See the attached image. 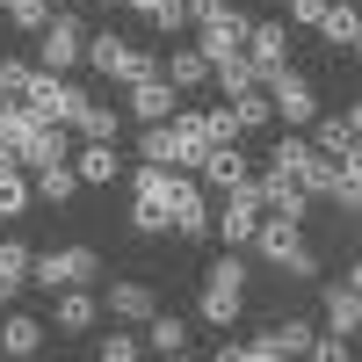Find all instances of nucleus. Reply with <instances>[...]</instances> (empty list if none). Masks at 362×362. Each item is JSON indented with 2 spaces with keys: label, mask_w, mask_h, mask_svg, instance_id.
<instances>
[{
  "label": "nucleus",
  "mask_w": 362,
  "mask_h": 362,
  "mask_svg": "<svg viewBox=\"0 0 362 362\" xmlns=\"http://www.w3.org/2000/svg\"><path fill=\"white\" fill-rule=\"evenodd\" d=\"M66 167L87 189H109V181L124 174V153H116V138H80V153H66Z\"/></svg>",
  "instance_id": "11"
},
{
  "label": "nucleus",
  "mask_w": 362,
  "mask_h": 362,
  "mask_svg": "<svg viewBox=\"0 0 362 362\" xmlns=\"http://www.w3.org/2000/svg\"><path fill=\"white\" fill-rule=\"evenodd\" d=\"M29 203H37V196H29V174H22V167H0V225L22 218Z\"/></svg>",
  "instance_id": "28"
},
{
  "label": "nucleus",
  "mask_w": 362,
  "mask_h": 362,
  "mask_svg": "<svg viewBox=\"0 0 362 362\" xmlns=\"http://www.w3.org/2000/svg\"><path fill=\"white\" fill-rule=\"evenodd\" d=\"M239 44H247V15H239V8H218V15L196 22V51L210 58V66H218V58H232Z\"/></svg>",
  "instance_id": "9"
},
{
  "label": "nucleus",
  "mask_w": 362,
  "mask_h": 362,
  "mask_svg": "<svg viewBox=\"0 0 362 362\" xmlns=\"http://www.w3.org/2000/svg\"><path fill=\"white\" fill-rule=\"evenodd\" d=\"M167 138H174V174H196V160L210 153V138H203V109H174V116H167Z\"/></svg>",
  "instance_id": "12"
},
{
  "label": "nucleus",
  "mask_w": 362,
  "mask_h": 362,
  "mask_svg": "<svg viewBox=\"0 0 362 362\" xmlns=\"http://www.w3.org/2000/svg\"><path fill=\"white\" fill-rule=\"evenodd\" d=\"M355 124H362V109H341V116H312L305 131H312V145L326 160H362L355 153Z\"/></svg>",
  "instance_id": "14"
},
{
  "label": "nucleus",
  "mask_w": 362,
  "mask_h": 362,
  "mask_svg": "<svg viewBox=\"0 0 362 362\" xmlns=\"http://www.w3.org/2000/svg\"><path fill=\"white\" fill-rule=\"evenodd\" d=\"M181 109V87L167 73H145V80H124V116H138V124H167V116Z\"/></svg>",
  "instance_id": "5"
},
{
  "label": "nucleus",
  "mask_w": 362,
  "mask_h": 362,
  "mask_svg": "<svg viewBox=\"0 0 362 362\" xmlns=\"http://www.w3.org/2000/svg\"><path fill=\"white\" fill-rule=\"evenodd\" d=\"M153 312H160V305H153V290H145V283H116V290H109V319H124V326H145Z\"/></svg>",
  "instance_id": "23"
},
{
  "label": "nucleus",
  "mask_w": 362,
  "mask_h": 362,
  "mask_svg": "<svg viewBox=\"0 0 362 362\" xmlns=\"http://www.w3.org/2000/svg\"><path fill=\"white\" fill-rule=\"evenodd\" d=\"M29 73H37V66H29V58H8V66H0V95H22V87H29Z\"/></svg>",
  "instance_id": "37"
},
{
  "label": "nucleus",
  "mask_w": 362,
  "mask_h": 362,
  "mask_svg": "<svg viewBox=\"0 0 362 362\" xmlns=\"http://www.w3.org/2000/svg\"><path fill=\"white\" fill-rule=\"evenodd\" d=\"M268 341H276V355H305V348H312V326H305V319H276V326H268Z\"/></svg>",
  "instance_id": "33"
},
{
  "label": "nucleus",
  "mask_w": 362,
  "mask_h": 362,
  "mask_svg": "<svg viewBox=\"0 0 362 362\" xmlns=\"http://www.w3.org/2000/svg\"><path fill=\"white\" fill-rule=\"evenodd\" d=\"M0 312H8V290H0Z\"/></svg>",
  "instance_id": "41"
},
{
  "label": "nucleus",
  "mask_w": 362,
  "mask_h": 362,
  "mask_svg": "<svg viewBox=\"0 0 362 362\" xmlns=\"http://www.w3.org/2000/svg\"><path fill=\"white\" fill-rule=\"evenodd\" d=\"M232 116H239V131H261L268 116H276V109H268V87H247V95H232Z\"/></svg>",
  "instance_id": "31"
},
{
  "label": "nucleus",
  "mask_w": 362,
  "mask_h": 362,
  "mask_svg": "<svg viewBox=\"0 0 362 362\" xmlns=\"http://www.w3.org/2000/svg\"><path fill=\"white\" fill-rule=\"evenodd\" d=\"M254 58V73L268 80V73H283L290 66V22H247V44H239Z\"/></svg>",
  "instance_id": "10"
},
{
  "label": "nucleus",
  "mask_w": 362,
  "mask_h": 362,
  "mask_svg": "<svg viewBox=\"0 0 362 362\" xmlns=\"http://www.w3.org/2000/svg\"><path fill=\"white\" fill-rule=\"evenodd\" d=\"M181 8H189V22H203V15H218L225 0H181Z\"/></svg>",
  "instance_id": "39"
},
{
  "label": "nucleus",
  "mask_w": 362,
  "mask_h": 362,
  "mask_svg": "<svg viewBox=\"0 0 362 362\" xmlns=\"http://www.w3.org/2000/svg\"><path fill=\"white\" fill-rule=\"evenodd\" d=\"M95 319H102V305H95V290H87V283L58 290V312H51V326H58V334H87Z\"/></svg>",
  "instance_id": "17"
},
{
  "label": "nucleus",
  "mask_w": 362,
  "mask_h": 362,
  "mask_svg": "<svg viewBox=\"0 0 362 362\" xmlns=\"http://www.w3.org/2000/svg\"><path fill=\"white\" fill-rule=\"evenodd\" d=\"M66 131H80V138H116V131H124V109H109V102L87 95V102L73 109V124H66Z\"/></svg>",
  "instance_id": "21"
},
{
  "label": "nucleus",
  "mask_w": 362,
  "mask_h": 362,
  "mask_svg": "<svg viewBox=\"0 0 362 362\" xmlns=\"http://www.w3.org/2000/svg\"><path fill=\"white\" fill-rule=\"evenodd\" d=\"M210 80H218L225 95H247V87H261V73H254V58H247V51H232V58H218V66H210Z\"/></svg>",
  "instance_id": "27"
},
{
  "label": "nucleus",
  "mask_w": 362,
  "mask_h": 362,
  "mask_svg": "<svg viewBox=\"0 0 362 362\" xmlns=\"http://www.w3.org/2000/svg\"><path fill=\"white\" fill-rule=\"evenodd\" d=\"M15 102H22L29 116H37V124H73V109H80L87 95H80V87H73L66 73H44V66H37V73H29V87H22Z\"/></svg>",
  "instance_id": "2"
},
{
  "label": "nucleus",
  "mask_w": 362,
  "mask_h": 362,
  "mask_svg": "<svg viewBox=\"0 0 362 362\" xmlns=\"http://www.w3.org/2000/svg\"><path fill=\"white\" fill-rule=\"evenodd\" d=\"M29 196H44L51 210H66V203L80 196V174H73L66 160H51V167H29Z\"/></svg>",
  "instance_id": "18"
},
{
  "label": "nucleus",
  "mask_w": 362,
  "mask_h": 362,
  "mask_svg": "<svg viewBox=\"0 0 362 362\" xmlns=\"http://www.w3.org/2000/svg\"><path fill=\"white\" fill-rule=\"evenodd\" d=\"M319 15H326V0H290V22L297 29H319Z\"/></svg>",
  "instance_id": "38"
},
{
  "label": "nucleus",
  "mask_w": 362,
  "mask_h": 362,
  "mask_svg": "<svg viewBox=\"0 0 362 362\" xmlns=\"http://www.w3.org/2000/svg\"><path fill=\"white\" fill-rule=\"evenodd\" d=\"M167 232L174 239H210V196H203V181H189V174H174V189H167Z\"/></svg>",
  "instance_id": "3"
},
{
  "label": "nucleus",
  "mask_w": 362,
  "mask_h": 362,
  "mask_svg": "<svg viewBox=\"0 0 362 362\" xmlns=\"http://www.w3.org/2000/svg\"><path fill=\"white\" fill-rule=\"evenodd\" d=\"M0 15H8V22L22 29V37H37V29H44L58 8H51V0H0Z\"/></svg>",
  "instance_id": "29"
},
{
  "label": "nucleus",
  "mask_w": 362,
  "mask_h": 362,
  "mask_svg": "<svg viewBox=\"0 0 362 362\" xmlns=\"http://www.w3.org/2000/svg\"><path fill=\"white\" fill-rule=\"evenodd\" d=\"M319 37H326V51H355L362 44V15H355V0H326V15H319Z\"/></svg>",
  "instance_id": "16"
},
{
  "label": "nucleus",
  "mask_w": 362,
  "mask_h": 362,
  "mask_svg": "<svg viewBox=\"0 0 362 362\" xmlns=\"http://www.w3.org/2000/svg\"><path fill=\"white\" fill-rule=\"evenodd\" d=\"M95 8H124V0H95Z\"/></svg>",
  "instance_id": "40"
},
{
  "label": "nucleus",
  "mask_w": 362,
  "mask_h": 362,
  "mask_svg": "<svg viewBox=\"0 0 362 362\" xmlns=\"http://www.w3.org/2000/svg\"><path fill=\"white\" fill-rule=\"evenodd\" d=\"M145 348H153V355H189V326H181V319H145V334H138Z\"/></svg>",
  "instance_id": "26"
},
{
  "label": "nucleus",
  "mask_w": 362,
  "mask_h": 362,
  "mask_svg": "<svg viewBox=\"0 0 362 362\" xmlns=\"http://www.w3.org/2000/svg\"><path fill=\"white\" fill-rule=\"evenodd\" d=\"M261 87H268V109H276L290 131H305L312 116H319V87H312L305 73H290V66H283V73H268Z\"/></svg>",
  "instance_id": "4"
},
{
  "label": "nucleus",
  "mask_w": 362,
  "mask_h": 362,
  "mask_svg": "<svg viewBox=\"0 0 362 362\" xmlns=\"http://www.w3.org/2000/svg\"><path fill=\"white\" fill-rule=\"evenodd\" d=\"M196 174L225 196V189H239V181H247V153H232V145H210V153L196 160Z\"/></svg>",
  "instance_id": "20"
},
{
  "label": "nucleus",
  "mask_w": 362,
  "mask_h": 362,
  "mask_svg": "<svg viewBox=\"0 0 362 362\" xmlns=\"http://www.w3.org/2000/svg\"><path fill=\"white\" fill-rule=\"evenodd\" d=\"M326 196H334L341 218H355V210H362V160H334V181H326Z\"/></svg>",
  "instance_id": "25"
},
{
  "label": "nucleus",
  "mask_w": 362,
  "mask_h": 362,
  "mask_svg": "<svg viewBox=\"0 0 362 362\" xmlns=\"http://www.w3.org/2000/svg\"><path fill=\"white\" fill-rule=\"evenodd\" d=\"M254 225H261V196H254V174H247L239 189H225V210L210 218V232H218L225 247H247V239H254Z\"/></svg>",
  "instance_id": "6"
},
{
  "label": "nucleus",
  "mask_w": 362,
  "mask_h": 362,
  "mask_svg": "<svg viewBox=\"0 0 362 362\" xmlns=\"http://www.w3.org/2000/svg\"><path fill=\"white\" fill-rule=\"evenodd\" d=\"M131 355H145L138 334H102V362H131Z\"/></svg>",
  "instance_id": "35"
},
{
  "label": "nucleus",
  "mask_w": 362,
  "mask_h": 362,
  "mask_svg": "<svg viewBox=\"0 0 362 362\" xmlns=\"http://www.w3.org/2000/svg\"><path fill=\"white\" fill-rule=\"evenodd\" d=\"M167 80L181 87V95H196V87L210 80V58H203L196 44H174V51H167Z\"/></svg>",
  "instance_id": "22"
},
{
  "label": "nucleus",
  "mask_w": 362,
  "mask_h": 362,
  "mask_svg": "<svg viewBox=\"0 0 362 362\" xmlns=\"http://www.w3.org/2000/svg\"><path fill=\"white\" fill-rule=\"evenodd\" d=\"M312 160H319V145H312V138H297V131H290V138H276V153H268V167L290 174V181H305V174H312Z\"/></svg>",
  "instance_id": "24"
},
{
  "label": "nucleus",
  "mask_w": 362,
  "mask_h": 362,
  "mask_svg": "<svg viewBox=\"0 0 362 362\" xmlns=\"http://www.w3.org/2000/svg\"><path fill=\"white\" fill-rule=\"evenodd\" d=\"M312 362H348V334H312Z\"/></svg>",
  "instance_id": "36"
},
{
  "label": "nucleus",
  "mask_w": 362,
  "mask_h": 362,
  "mask_svg": "<svg viewBox=\"0 0 362 362\" xmlns=\"http://www.w3.org/2000/svg\"><path fill=\"white\" fill-rule=\"evenodd\" d=\"M0 102H8V95H0Z\"/></svg>",
  "instance_id": "42"
},
{
  "label": "nucleus",
  "mask_w": 362,
  "mask_h": 362,
  "mask_svg": "<svg viewBox=\"0 0 362 362\" xmlns=\"http://www.w3.org/2000/svg\"><path fill=\"white\" fill-rule=\"evenodd\" d=\"M203 138H210V145H232V138H239V116H232V102L203 109Z\"/></svg>",
  "instance_id": "34"
},
{
  "label": "nucleus",
  "mask_w": 362,
  "mask_h": 362,
  "mask_svg": "<svg viewBox=\"0 0 362 362\" xmlns=\"http://www.w3.org/2000/svg\"><path fill=\"white\" fill-rule=\"evenodd\" d=\"M37 37H44V73H73V66H80V44H87L80 15H51Z\"/></svg>",
  "instance_id": "8"
},
{
  "label": "nucleus",
  "mask_w": 362,
  "mask_h": 362,
  "mask_svg": "<svg viewBox=\"0 0 362 362\" xmlns=\"http://www.w3.org/2000/svg\"><path fill=\"white\" fill-rule=\"evenodd\" d=\"M196 312H203V326H239V312H247V283H218V276H203V297H196Z\"/></svg>",
  "instance_id": "13"
},
{
  "label": "nucleus",
  "mask_w": 362,
  "mask_h": 362,
  "mask_svg": "<svg viewBox=\"0 0 362 362\" xmlns=\"http://www.w3.org/2000/svg\"><path fill=\"white\" fill-rule=\"evenodd\" d=\"M254 196H261V210H276V218H290V225H305V218H312L305 181H290V174H276V167H261V174H254Z\"/></svg>",
  "instance_id": "7"
},
{
  "label": "nucleus",
  "mask_w": 362,
  "mask_h": 362,
  "mask_svg": "<svg viewBox=\"0 0 362 362\" xmlns=\"http://www.w3.org/2000/svg\"><path fill=\"white\" fill-rule=\"evenodd\" d=\"M37 348H44V319H29V312H0V355L29 362Z\"/></svg>",
  "instance_id": "19"
},
{
  "label": "nucleus",
  "mask_w": 362,
  "mask_h": 362,
  "mask_svg": "<svg viewBox=\"0 0 362 362\" xmlns=\"http://www.w3.org/2000/svg\"><path fill=\"white\" fill-rule=\"evenodd\" d=\"M22 283H29V247H22V239H0V290L15 297Z\"/></svg>",
  "instance_id": "30"
},
{
  "label": "nucleus",
  "mask_w": 362,
  "mask_h": 362,
  "mask_svg": "<svg viewBox=\"0 0 362 362\" xmlns=\"http://www.w3.org/2000/svg\"><path fill=\"white\" fill-rule=\"evenodd\" d=\"M102 276V254L95 247H58V254H29V283L37 290H73V283H95Z\"/></svg>",
  "instance_id": "1"
},
{
  "label": "nucleus",
  "mask_w": 362,
  "mask_h": 362,
  "mask_svg": "<svg viewBox=\"0 0 362 362\" xmlns=\"http://www.w3.org/2000/svg\"><path fill=\"white\" fill-rule=\"evenodd\" d=\"M138 160H145V167H174V138H167V124H145V131H138Z\"/></svg>",
  "instance_id": "32"
},
{
  "label": "nucleus",
  "mask_w": 362,
  "mask_h": 362,
  "mask_svg": "<svg viewBox=\"0 0 362 362\" xmlns=\"http://www.w3.org/2000/svg\"><path fill=\"white\" fill-rule=\"evenodd\" d=\"M326 334H348V341L362 334V276H355V268L326 290Z\"/></svg>",
  "instance_id": "15"
}]
</instances>
